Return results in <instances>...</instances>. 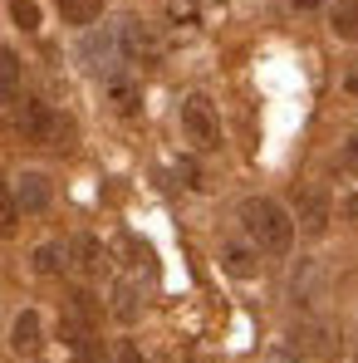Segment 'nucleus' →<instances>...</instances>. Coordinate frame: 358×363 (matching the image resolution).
Returning <instances> with one entry per match:
<instances>
[{
    "mask_svg": "<svg viewBox=\"0 0 358 363\" xmlns=\"http://www.w3.org/2000/svg\"><path fill=\"white\" fill-rule=\"evenodd\" d=\"M64 25H94L104 15V0H60Z\"/></svg>",
    "mask_w": 358,
    "mask_h": 363,
    "instance_id": "obj_18",
    "label": "nucleus"
},
{
    "mask_svg": "<svg viewBox=\"0 0 358 363\" xmlns=\"http://www.w3.org/2000/svg\"><path fill=\"white\" fill-rule=\"evenodd\" d=\"M64 265H69V250L60 241H45L30 250V270L35 275H64Z\"/></svg>",
    "mask_w": 358,
    "mask_h": 363,
    "instance_id": "obj_13",
    "label": "nucleus"
},
{
    "mask_svg": "<svg viewBox=\"0 0 358 363\" xmlns=\"http://www.w3.org/2000/svg\"><path fill=\"white\" fill-rule=\"evenodd\" d=\"M108 314H113L118 324H138V319H142V290H138L133 280H113V290H108Z\"/></svg>",
    "mask_w": 358,
    "mask_h": 363,
    "instance_id": "obj_9",
    "label": "nucleus"
},
{
    "mask_svg": "<svg viewBox=\"0 0 358 363\" xmlns=\"http://www.w3.org/2000/svg\"><path fill=\"white\" fill-rule=\"evenodd\" d=\"M113 363H142V354H138L133 344H118V354H113Z\"/></svg>",
    "mask_w": 358,
    "mask_h": 363,
    "instance_id": "obj_23",
    "label": "nucleus"
},
{
    "mask_svg": "<svg viewBox=\"0 0 358 363\" xmlns=\"http://www.w3.org/2000/svg\"><path fill=\"white\" fill-rule=\"evenodd\" d=\"M118 45H123V55H128L133 64H157V60H162V40H157V30L142 25V20H123V25H118Z\"/></svg>",
    "mask_w": 358,
    "mask_h": 363,
    "instance_id": "obj_4",
    "label": "nucleus"
},
{
    "mask_svg": "<svg viewBox=\"0 0 358 363\" xmlns=\"http://www.w3.org/2000/svg\"><path fill=\"white\" fill-rule=\"evenodd\" d=\"M221 270L226 275H236V280H255L260 275V260H255V250L250 245H221Z\"/></svg>",
    "mask_w": 358,
    "mask_h": 363,
    "instance_id": "obj_10",
    "label": "nucleus"
},
{
    "mask_svg": "<svg viewBox=\"0 0 358 363\" xmlns=\"http://www.w3.org/2000/svg\"><path fill=\"white\" fill-rule=\"evenodd\" d=\"M10 15L20 30H40V5L35 0H10Z\"/></svg>",
    "mask_w": 358,
    "mask_h": 363,
    "instance_id": "obj_19",
    "label": "nucleus"
},
{
    "mask_svg": "<svg viewBox=\"0 0 358 363\" xmlns=\"http://www.w3.org/2000/svg\"><path fill=\"white\" fill-rule=\"evenodd\" d=\"M314 295H319V265H314V260H299L295 280H290V300L295 304H314Z\"/></svg>",
    "mask_w": 358,
    "mask_h": 363,
    "instance_id": "obj_14",
    "label": "nucleus"
},
{
    "mask_svg": "<svg viewBox=\"0 0 358 363\" xmlns=\"http://www.w3.org/2000/svg\"><path fill=\"white\" fill-rule=\"evenodd\" d=\"M299 349H304V354H309V359H334V354H339V329H334V324H324V319H314V324H304V329H299Z\"/></svg>",
    "mask_w": 358,
    "mask_h": 363,
    "instance_id": "obj_8",
    "label": "nucleus"
},
{
    "mask_svg": "<svg viewBox=\"0 0 358 363\" xmlns=\"http://www.w3.org/2000/svg\"><path fill=\"white\" fill-rule=\"evenodd\" d=\"M40 344H45L40 309H20V314H15V329H10V349H15V354H25V359H35V354H40Z\"/></svg>",
    "mask_w": 358,
    "mask_h": 363,
    "instance_id": "obj_7",
    "label": "nucleus"
},
{
    "mask_svg": "<svg viewBox=\"0 0 358 363\" xmlns=\"http://www.w3.org/2000/svg\"><path fill=\"white\" fill-rule=\"evenodd\" d=\"M344 167L358 177V138H349V143H344Z\"/></svg>",
    "mask_w": 358,
    "mask_h": 363,
    "instance_id": "obj_22",
    "label": "nucleus"
},
{
    "mask_svg": "<svg viewBox=\"0 0 358 363\" xmlns=\"http://www.w3.org/2000/svg\"><path fill=\"white\" fill-rule=\"evenodd\" d=\"M167 10H172V20H177V25H196V15H201V5H196V0H167Z\"/></svg>",
    "mask_w": 358,
    "mask_h": 363,
    "instance_id": "obj_20",
    "label": "nucleus"
},
{
    "mask_svg": "<svg viewBox=\"0 0 358 363\" xmlns=\"http://www.w3.org/2000/svg\"><path fill=\"white\" fill-rule=\"evenodd\" d=\"M186 363H221L216 354H206V349H186Z\"/></svg>",
    "mask_w": 358,
    "mask_h": 363,
    "instance_id": "obj_24",
    "label": "nucleus"
},
{
    "mask_svg": "<svg viewBox=\"0 0 358 363\" xmlns=\"http://www.w3.org/2000/svg\"><path fill=\"white\" fill-rule=\"evenodd\" d=\"M344 89H349V94H354V99H358V69H354V74H349V79H344Z\"/></svg>",
    "mask_w": 358,
    "mask_h": 363,
    "instance_id": "obj_26",
    "label": "nucleus"
},
{
    "mask_svg": "<svg viewBox=\"0 0 358 363\" xmlns=\"http://www.w3.org/2000/svg\"><path fill=\"white\" fill-rule=\"evenodd\" d=\"M329 30L339 40H358V0H334L329 10Z\"/></svg>",
    "mask_w": 358,
    "mask_h": 363,
    "instance_id": "obj_16",
    "label": "nucleus"
},
{
    "mask_svg": "<svg viewBox=\"0 0 358 363\" xmlns=\"http://www.w3.org/2000/svg\"><path fill=\"white\" fill-rule=\"evenodd\" d=\"M299 10H314V5H324V0H295Z\"/></svg>",
    "mask_w": 358,
    "mask_h": 363,
    "instance_id": "obj_28",
    "label": "nucleus"
},
{
    "mask_svg": "<svg viewBox=\"0 0 358 363\" xmlns=\"http://www.w3.org/2000/svg\"><path fill=\"white\" fill-rule=\"evenodd\" d=\"M20 79H25L20 55L0 45V104H20Z\"/></svg>",
    "mask_w": 358,
    "mask_h": 363,
    "instance_id": "obj_11",
    "label": "nucleus"
},
{
    "mask_svg": "<svg viewBox=\"0 0 358 363\" xmlns=\"http://www.w3.org/2000/svg\"><path fill=\"white\" fill-rule=\"evenodd\" d=\"M74 255H79V270L84 275H104V265H108V250L99 236H79L74 241Z\"/></svg>",
    "mask_w": 358,
    "mask_h": 363,
    "instance_id": "obj_15",
    "label": "nucleus"
},
{
    "mask_svg": "<svg viewBox=\"0 0 358 363\" xmlns=\"http://www.w3.org/2000/svg\"><path fill=\"white\" fill-rule=\"evenodd\" d=\"M240 226L255 241V250H265V255H285L295 245V216L270 196H245L240 201Z\"/></svg>",
    "mask_w": 358,
    "mask_h": 363,
    "instance_id": "obj_1",
    "label": "nucleus"
},
{
    "mask_svg": "<svg viewBox=\"0 0 358 363\" xmlns=\"http://www.w3.org/2000/svg\"><path fill=\"white\" fill-rule=\"evenodd\" d=\"M270 363H295V354H290L285 344H275V349H270Z\"/></svg>",
    "mask_w": 358,
    "mask_h": 363,
    "instance_id": "obj_25",
    "label": "nucleus"
},
{
    "mask_svg": "<svg viewBox=\"0 0 358 363\" xmlns=\"http://www.w3.org/2000/svg\"><path fill=\"white\" fill-rule=\"evenodd\" d=\"M10 186H15V201H20L25 216H40V211H50V201H55V186H50L45 172H20Z\"/></svg>",
    "mask_w": 358,
    "mask_h": 363,
    "instance_id": "obj_5",
    "label": "nucleus"
},
{
    "mask_svg": "<svg viewBox=\"0 0 358 363\" xmlns=\"http://www.w3.org/2000/svg\"><path fill=\"white\" fill-rule=\"evenodd\" d=\"M181 133H186V143L196 152L221 147V113H216V104L206 94H186L181 99Z\"/></svg>",
    "mask_w": 358,
    "mask_h": 363,
    "instance_id": "obj_3",
    "label": "nucleus"
},
{
    "mask_svg": "<svg viewBox=\"0 0 358 363\" xmlns=\"http://www.w3.org/2000/svg\"><path fill=\"white\" fill-rule=\"evenodd\" d=\"M108 104L118 108L123 118H133V113L142 108V89H138L133 79H123V74H108Z\"/></svg>",
    "mask_w": 358,
    "mask_h": 363,
    "instance_id": "obj_12",
    "label": "nucleus"
},
{
    "mask_svg": "<svg viewBox=\"0 0 358 363\" xmlns=\"http://www.w3.org/2000/svg\"><path fill=\"white\" fill-rule=\"evenodd\" d=\"M349 354H354V363H358V329H354V339H349Z\"/></svg>",
    "mask_w": 358,
    "mask_h": 363,
    "instance_id": "obj_27",
    "label": "nucleus"
},
{
    "mask_svg": "<svg viewBox=\"0 0 358 363\" xmlns=\"http://www.w3.org/2000/svg\"><path fill=\"white\" fill-rule=\"evenodd\" d=\"M20 133H25V143H35V147H74V138H79V128L74 118H64L60 108H50V104H40V99H25L20 104Z\"/></svg>",
    "mask_w": 358,
    "mask_h": 363,
    "instance_id": "obj_2",
    "label": "nucleus"
},
{
    "mask_svg": "<svg viewBox=\"0 0 358 363\" xmlns=\"http://www.w3.org/2000/svg\"><path fill=\"white\" fill-rule=\"evenodd\" d=\"M295 226L304 236H324V231H329V196H324L319 186H304V191H299Z\"/></svg>",
    "mask_w": 358,
    "mask_h": 363,
    "instance_id": "obj_6",
    "label": "nucleus"
},
{
    "mask_svg": "<svg viewBox=\"0 0 358 363\" xmlns=\"http://www.w3.org/2000/svg\"><path fill=\"white\" fill-rule=\"evenodd\" d=\"M339 216H344L349 226H358V186H354V191H344V196H339Z\"/></svg>",
    "mask_w": 358,
    "mask_h": 363,
    "instance_id": "obj_21",
    "label": "nucleus"
},
{
    "mask_svg": "<svg viewBox=\"0 0 358 363\" xmlns=\"http://www.w3.org/2000/svg\"><path fill=\"white\" fill-rule=\"evenodd\" d=\"M20 216H25V211H20V201H15V186L0 182V241H10V236L20 231Z\"/></svg>",
    "mask_w": 358,
    "mask_h": 363,
    "instance_id": "obj_17",
    "label": "nucleus"
}]
</instances>
